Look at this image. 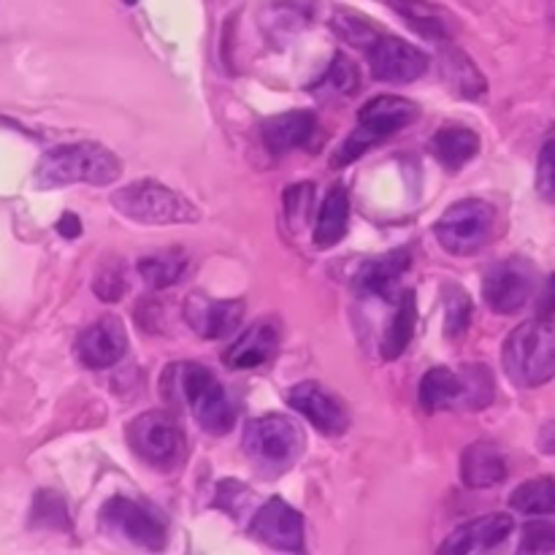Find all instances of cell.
Here are the masks:
<instances>
[{"instance_id":"21","label":"cell","mask_w":555,"mask_h":555,"mask_svg":"<svg viewBox=\"0 0 555 555\" xmlns=\"http://www.w3.org/2000/svg\"><path fill=\"white\" fill-rule=\"evenodd\" d=\"M461 480L466 488H493L507 480V459L493 442H475L461 455Z\"/></svg>"},{"instance_id":"31","label":"cell","mask_w":555,"mask_h":555,"mask_svg":"<svg viewBox=\"0 0 555 555\" xmlns=\"http://www.w3.org/2000/svg\"><path fill=\"white\" fill-rule=\"evenodd\" d=\"M314 92H323V95H352L358 90V68L352 60L336 54L334 63L328 65L323 76H320L318 85L312 87Z\"/></svg>"},{"instance_id":"30","label":"cell","mask_w":555,"mask_h":555,"mask_svg":"<svg viewBox=\"0 0 555 555\" xmlns=\"http://www.w3.org/2000/svg\"><path fill=\"white\" fill-rule=\"evenodd\" d=\"M331 25H334V30L339 33L341 41H347L356 49H363V52H366V49L374 43V38L383 33L372 20L356 14V11H336Z\"/></svg>"},{"instance_id":"33","label":"cell","mask_w":555,"mask_h":555,"mask_svg":"<svg viewBox=\"0 0 555 555\" xmlns=\"http://www.w3.org/2000/svg\"><path fill=\"white\" fill-rule=\"evenodd\" d=\"M312 204H314V188L309 182L304 184H291L285 190V217L287 225L291 228H304L307 225L309 215H312Z\"/></svg>"},{"instance_id":"35","label":"cell","mask_w":555,"mask_h":555,"mask_svg":"<svg viewBox=\"0 0 555 555\" xmlns=\"http://www.w3.org/2000/svg\"><path fill=\"white\" fill-rule=\"evenodd\" d=\"M520 553H555V524H551V520H534V524L524 526Z\"/></svg>"},{"instance_id":"2","label":"cell","mask_w":555,"mask_h":555,"mask_svg":"<svg viewBox=\"0 0 555 555\" xmlns=\"http://www.w3.org/2000/svg\"><path fill=\"white\" fill-rule=\"evenodd\" d=\"M119 173H122V163L112 150L95 141H81V144H65L43 152L36 168V188L57 190L68 184L103 188V184L117 182Z\"/></svg>"},{"instance_id":"22","label":"cell","mask_w":555,"mask_h":555,"mask_svg":"<svg viewBox=\"0 0 555 555\" xmlns=\"http://www.w3.org/2000/svg\"><path fill=\"white\" fill-rule=\"evenodd\" d=\"M347 220H350V195H347L345 184L336 182L331 184L328 193L323 195V204H320L314 244L323 249L339 244L347 233Z\"/></svg>"},{"instance_id":"9","label":"cell","mask_w":555,"mask_h":555,"mask_svg":"<svg viewBox=\"0 0 555 555\" xmlns=\"http://www.w3.org/2000/svg\"><path fill=\"white\" fill-rule=\"evenodd\" d=\"M128 444L152 469H177L188 453V442L168 412H144L128 426Z\"/></svg>"},{"instance_id":"41","label":"cell","mask_w":555,"mask_h":555,"mask_svg":"<svg viewBox=\"0 0 555 555\" xmlns=\"http://www.w3.org/2000/svg\"><path fill=\"white\" fill-rule=\"evenodd\" d=\"M125 3H128V5H133V3H139V0H125Z\"/></svg>"},{"instance_id":"11","label":"cell","mask_w":555,"mask_h":555,"mask_svg":"<svg viewBox=\"0 0 555 555\" xmlns=\"http://www.w3.org/2000/svg\"><path fill=\"white\" fill-rule=\"evenodd\" d=\"M366 54L374 79L388 81V85H410L428 70V54L390 33H379Z\"/></svg>"},{"instance_id":"17","label":"cell","mask_w":555,"mask_h":555,"mask_svg":"<svg viewBox=\"0 0 555 555\" xmlns=\"http://www.w3.org/2000/svg\"><path fill=\"white\" fill-rule=\"evenodd\" d=\"M515 524L509 515L504 513H493V515H482V518L469 520V524L459 526L453 534L448 537V542L442 545V553H455V555H466V553H488L493 547L504 545L513 534Z\"/></svg>"},{"instance_id":"39","label":"cell","mask_w":555,"mask_h":555,"mask_svg":"<svg viewBox=\"0 0 555 555\" xmlns=\"http://www.w3.org/2000/svg\"><path fill=\"white\" fill-rule=\"evenodd\" d=\"M537 444H540L542 453L555 455V421L545 423V426L540 428V437H537Z\"/></svg>"},{"instance_id":"12","label":"cell","mask_w":555,"mask_h":555,"mask_svg":"<svg viewBox=\"0 0 555 555\" xmlns=\"http://www.w3.org/2000/svg\"><path fill=\"white\" fill-rule=\"evenodd\" d=\"M101 526L114 537L146 547V551H163L166 547V526L160 518L141 507L139 502L125 496H114L103 504Z\"/></svg>"},{"instance_id":"36","label":"cell","mask_w":555,"mask_h":555,"mask_svg":"<svg viewBox=\"0 0 555 555\" xmlns=\"http://www.w3.org/2000/svg\"><path fill=\"white\" fill-rule=\"evenodd\" d=\"M125 287H128V280H125V266L122 263L103 266V271L95 280L98 298H101V301H117V298L125 293Z\"/></svg>"},{"instance_id":"10","label":"cell","mask_w":555,"mask_h":555,"mask_svg":"<svg viewBox=\"0 0 555 555\" xmlns=\"http://www.w3.org/2000/svg\"><path fill=\"white\" fill-rule=\"evenodd\" d=\"M537 266L526 258L493 263L482 276V298L499 314H515L534 298Z\"/></svg>"},{"instance_id":"7","label":"cell","mask_w":555,"mask_h":555,"mask_svg":"<svg viewBox=\"0 0 555 555\" xmlns=\"http://www.w3.org/2000/svg\"><path fill=\"white\" fill-rule=\"evenodd\" d=\"M244 453L266 475H282L304 453V431L285 415H263L244 428Z\"/></svg>"},{"instance_id":"20","label":"cell","mask_w":555,"mask_h":555,"mask_svg":"<svg viewBox=\"0 0 555 555\" xmlns=\"http://www.w3.org/2000/svg\"><path fill=\"white\" fill-rule=\"evenodd\" d=\"M314 128H318L314 112H309V108H296V112L276 114V117L266 119L260 133H263V144L269 146L274 155H287V152L307 144L314 135Z\"/></svg>"},{"instance_id":"28","label":"cell","mask_w":555,"mask_h":555,"mask_svg":"<svg viewBox=\"0 0 555 555\" xmlns=\"http://www.w3.org/2000/svg\"><path fill=\"white\" fill-rule=\"evenodd\" d=\"M509 507L520 515H555V477H537L515 488Z\"/></svg>"},{"instance_id":"37","label":"cell","mask_w":555,"mask_h":555,"mask_svg":"<svg viewBox=\"0 0 555 555\" xmlns=\"http://www.w3.org/2000/svg\"><path fill=\"white\" fill-rule=\"evenodd\" d=\"M553 314H555V274H551V280H547L545 287H542L540 298H537V318L551 320Z\"/></svg>"},{"instance_id":"3","label":"cell","mask_w":555,"mask_h":555,"mask_svg":"<svg viewBox=\"0 0 555 555\" xmlns=\"http://www.w3.org/2000/svg\"><path fill=\"white\" fill-rule=\"evenodd\" d=\"M421 117L417 103L406 101L399 95H377L366 101L358 112V128L347 135L345 144L334 152L331 157V168H345L369 150L379 144V141L390 139L399 130L410 128L415 119Z\"/></svg>"},{"instance_id":"32","label":"cell","mask_w":555,"mask_h":555,"mask_svg":"<svg viewBox=\"0 0 555 555\" xmlns=\"http://www.w3.org/2000/svg\"><path fill=\"white\" fill-rule=\"evenodd\" d=\"M30 526H38V529H70L68 507H65L63 496L52 491H38L36 499H33Z\"/></svg>"},{"instance_id":"14","label":"cell","mask_w":555,"mask_h":555,"mask_svg":"<svg viewBox=\"0 0 555 555\" xmlns=\"http://www.w3.org/2000/svg\"><path fill=\"white\" fill-rule=\"evenodd\" d=\"M287 404L307 417L320 434L325 437H339L350 426V415H347L345 404L336 399L331 390H325L320 383H298L296 388L287 393Z\"/></svg>"},{"instance_id":"25","label":"cell","mask_w":555,"mask_h":555,"mask_svg":"<svg viewBox=\"0 0 555 555\" xmlns=\"http://www.w3.org/2000/svg\"><path fill=\"white\" fill-rule=\"evenodd\" d=\"M190 269V255L184 249H160L146 258L139 260V274L155 291H166V287L179 285L188 276Z\"/></svg>"},{"instance_id":"19","label":"cell","mask_w":555,"mask_h":555,"mask_svg":"<svg viewBox=\"0 0 555 555\" xmlns=\"http://www.w3.org/2000/svg\"><path fill=\"white\" fill-rule=\"evenodd\" d=\"M280 347V325L271 318L260 320L253 328L244 331L236 341L225 350L222 361L228 369H255L263 366Z\"/></svg>"},{"instance_id":"6","label":"cell","mask_w":555,"mask_h":555,"mask_svg":"<svg viewBox=\"0 0 555 555\" xmlns=\"http://www.w3.org/2000/svg\"><path fill=\"white\" fill-rule=\"evenodd\" d=\"M112 204L119 215L141 225H179V222H195L201 217L195 204L155 179H139V182L114 190Z\"/></svg>"},{"instance_id":"15","label":"cell","mask_w":555,"mask_h":555,"mask_svg":"<svg viewBox=\"0 0 555 555\" xmlns=\"http://www.w3.org/2000/svg\"><path fill=\"white\" fill-rule=\"evenodd\" d=\"M76 352L79 361L87 369H108L114 363L122 361L128 356V331L117 314H106L90 328L81 331L79 341H76Z\"/></svg>"},{"instance_id":"29","label":"cell","mask_w":555,"mask_h":555,"mask_svg":"<svg viewBox=\"0 0 555 555\" xmlns=\"http://www.w3.org/2000/svg\"><path fill=\"white\" fill-rule=\"evenodd\" d=\"M472 312H475V304H472L469 293L461 285H448L444 287V334L448 339H461V336L469 331Z\"/></svg>"},{"instance_id":"24","label":"cell","mask_w":555,"mask_h":555,"mask_svg":"<svg viewBox=\"0 0 555 555\" xmlns=\"http://www.w3.org/2000/svg\"><path fill=\"white\" fill-rule=\"evenodd\" d=\"M431 152L448 171H461L480 152V135L461 125H448L431 139Z\"/></svg>"},{"instance_id":"13","label":"cell","mask_w":555,"mask_h":555,"mask_svg":"<svg viewBox=\"0 0 555 555\" xmlns=\"http://www.w3.org/2000/svg\"><path fill=\"white\" fill-rule=\"evenodd\" d=\"M249 531H253L255 540L274 547V551H285V553L304 551L301 513L293 509L287 502H282V499H269V502L255 513Z\"/></svg>"},{"instance_id":"27","label":"cell","mask_w":555,"mask_h":555,"mask_svg":"<svg viewBox=\"0 0 555 555\" xmlns=\"http://www.w3.org/2000/svg\"><path fill=\"white\" fill-rule=\"evenodd\" d=\"M442 70L450 85H453V90L464 95L466 101H477V98L486 95V76L477 70V65L461 49H442Z\"/></svg>"},{"instance_id":"23","label":"cell","mask_w":555,"mask_h":555,"mask_svg":"<svg viewBox=\"0 0 555 555\" xmlns=\"http://www.w3.org/2000/svg\"><path fill=\"white\" fill-rule=\"evenodd\" d=\"M388 5L412 27V30L421 33L428 41L444 43L450 38V33H453L448 11L428 3V0H388Z\"/></svg>"},{"instance_id":"26","label":"cell","mask_w":555,"mask_h":555,"mask_svg":"<svg viewBox=\"0 0 555 555\" xmlns=\"http://www.w3.org/2000/svg\"><path fill=\"white\" fill-rule=\"evenodd\" d=\"M415 325H417V298H415V291H406L401 293V301L393 314V323H390V328L385 331L383 347H379L383 361H396V358L410 347L412 336H415Z\"/></svg>"},{"instance_id":"1","label":"cell","mask_w":555,"mask_h":555,"mask_svg":"<svg viewBox=\"0 0 555 555\" xmlns=\"http://www.w3.org/2000/svg\"><path fill=\"white\" fill-rule=\"evenodd\" d=\"M163 396L188 406L201 428L222 437L236 423V404L220 379L201 363H173L163 372Z\"/></svg>"},{"instance_id":"5","label":"cell","mask_w":555,"mask_h":555,"mask_svg":"<svg viewBox=\"0 0 555 555\" xmlns=\"http://www.w3.org/2000/svg\"><path fill=\"white\" fill-rule=\"evenodd\" d=\"M493 396L496 385L486 366H434L421 383V404L426 412L486 410Z\"/></svg>"},{"instance_id":"8","label":"cell","mask_w":555,"mask_h":555,"mask_svg":"<svg viewBox=\"0 0 555 555\" xmlns=\"http://www.w3.org/2000/svg\"><path fill=\"white\" fill-rule=\"evenodd\" d=\"M496 211L480 198H466L450 206L434 225V236L450 255H475L491 242Z\"/></svg>"},{"instance_id":"4","label":"cell","mask_w":555,"mask_h":555,"mask_svg":"<svg viewBox=\"0 0 555 555\" xmlns=\"http://www.w3.org/2000/svg\"><path fill=\"white\" fill-rule=\"evenodd\" d=\"M502 363L518 388L551 383L555 377V325L540 318L518 325L504 341Z\"/></svg>"},{"instance_id":"16","label":"cell","mask_w":555,"mask_h":555,"mask_svg":"<svg viewBox=\"0 0 555 555\" xmlns=\"http://www.w3.org/2000/svg\"><path fill=\"white\" fill-rule=\"evenodd\" d=\"M244 318L242 301H217V298L193 293L184 304V320L201 339H228Z\"/></svg>"},{"instance_id":"40","label":"cell","mask_w":555,"mask_h":555,"mask_svg":"<svg viewBox=\"0 0 555 555\" xmlns=\"http://www.w3.org/2000/svg\"><path fill=\"white\" fill-rule=\"evenodd\" d=\"M551 16H553V25H555V0H553V9H551Z\"/></svg>"},{"instance_id":"34","label":"cell","mask_w":555,"mask_h":555,"mask_svg":"<svg viewBox=\"0 0 555 555\" xmlns=\"http://www.w3.org/2000/svg\"><path fill=\"white\" fill-rule=\"evenodd\" d=\"M537 193L547 204H555V128L542 144L540 160H537Z\"/></svg>"},{"instance_id":"38","label":"cell","mask_w":555,"mask_h":555,"mask_svg":"<svg viewBox=\"0 0 555 555\" xmlns=\"http://www.w3.org/2000/svg\"><path fill=\"white\" fill-rule=\"evenodd\" d=\"M57 233L60 236H65V238H76L81 233V222H79V217L76 215H63L57 220Z\"/></svg>"},{"instance_id":"18","label":"cell","mask_w":555,"mask_h":555,"mask_svg":"<svg viewBox=\"0 0 555 555\" xmlns=\"http://www.w3.org/2000/svg\"><path fill=\"white\" fill-rule=\"evenodd\" d=\"M412 255L410 249H393L383 258H372L361 263L356 274V287L363 296H377L383 301H393L399 293V282L404 271L410 269Z\"/></svg>"}]
</instances>
